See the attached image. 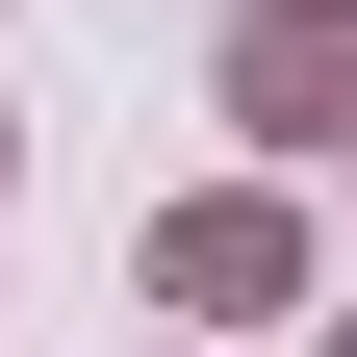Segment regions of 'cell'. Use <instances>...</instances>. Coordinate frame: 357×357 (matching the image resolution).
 Segmentation results:
<instances>
[{
	"label": "cell",
	"instance_id": "1",
	"mask_svg": "<svg viewBox=\"0 0 357 357\" xmlns=\"http://www.w3.org/2000/svg\"><path fill=\"white\" fill-rule=\"evenodd\" d=\"M230 102H255V128H332V102H357V26H332V0H306V26H255Z\"/></svg>",
	"mask_w": 357,
	"mask_h": 357
}]
</instances>
